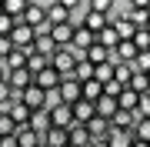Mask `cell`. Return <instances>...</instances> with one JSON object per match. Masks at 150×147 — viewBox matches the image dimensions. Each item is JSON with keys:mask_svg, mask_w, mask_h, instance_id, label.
I'll return each instance as SVG.
<instances>
[{"mask_svg": "<svg viewBox=\"0 0 150 147\" xmlns=\"http://www.w3.org/2000/svg\"><path fill=\"white\" fill-rule=\"evenodd\" d=\"M80 60H87L80 50H74V47H57V54L50 57V67H54L60 77H70V74H74V67L80 64Z\"/></svg>", "mask_w": 150, "mask_h": 147, "instance_id": "cell-1", "label": "cell"}, {"mask_svg": "<svg viewBox=\"0 0 150 147\" xmlns=\"http://www.w3.org/2000/svg\"><path fill=\"white\" fill-rule=\"evenodd\" d=\"M17 100H20L23 107H30L33 114H37V110H47V90H40L37 84H30L27 90H20V94H17Z\"/></svg>", "mask_w": 150, "mask_h": 147, "instance_id": "cell-2", "label": "cell"}, {"mask_svg": "<svg viewBox=\"0 0 150 147\" xmlns=\"http://www.w3.org/2000/svg\"><path fill=\"white\" fill-rule=\"evenodd\" d=\"M57 97H60V104H77V100H80V80H77L74 74L64 77L60 87H57Z\"/></svg>", "mask_w": 150, "mask_h": 147, "instance_id": "cell-3", "label": "cell"}, {"mask_svg": "<svg viewBox=\"0 0 150 147\" xmlns=\"http://www.w3.org/2000/svg\"><path fill=\"white\" fill-rule=\"evenodd\" d=\"M43 10H47V20L54 23H70V10H67V0H47L43 4Z\"/></svg>", "mask_w": 150, "mask_h": 147, "instance_id": "cell-4", "label": "cell"}, {"mask_svg": "<svg viewBox=\"0 0 150 147\" xmlns=\"http://www.w3.org/2000/svg\"><path fill=\"white\" fill-rule=\"evenodd\" d=\"M10 40H13V47L17 50H30L33 47V27H27L23 20H17V27L10 33Z\"/></svg>", "mask_w": 150, "mask_h": 147, "instance_id": "cell-5", "label": "cell"}, {"mask_svg": "<svg viewBox=\"0 0 150 147\" xmlns=\"http://www.w3.org/2000/svg\"><path fill=\"white\" fill-rule=\"evenodd\" d=\"M60 80H64V77H60L54 67H43L40 74H33V84H37L40 90H47V94H50V90H57V87H60Z\"/></svg>", "mask_w": 150, "mask_h": 147, "instance_id": "cell-6", "label": "cell"}, {"mask_svg": "<svg viewBox=\"0 0 150 147\" xmlns=\"http://www.w3.org/2000/svg\"><path fill=\"white\" fill-rule=\"evenodd\" d=\"M140 54V50L134 47V40H120L117 47H113V54H110V60L113 64H134V57Z\"/></svg>", "mask_w": 150, "mask_h": 147, "instance_id": "cell-7", "label": "cell"}, {"mask_svg": "<svg viewBox=\"0 0 150 147\" xmlns=\"http://www.w3.org/2000/svg\"><path fill=\"white\" fill-rule=\"evenodd\" d=\"M67 10H70V23L74 27H83L87 13H90V0H67Z\"/></svg>", "mask_w": 150, "mask_h": 147, "instance_id": "cell-8", "label": "cell"}, {"mask_svg": "<svg viewBox=\"0 0 150 147\" xmlns=\"http://www.w3.org/2000/svg\"><path fill=\"white\" fill-rule=\"evenodd\" d=\"M40 144L43 147H70V134H67V127H50L40 137Z\"/></svg>", "mask_w": 150, "mask_h": 147, "instance_id": "cell-9", "label": "cell"}, {"mask_svg": "<svg viewBox=\"0 0 150 147\" xmlns=\"http://www.w3.org/2000/svg\"><path fill=\"white\" fill-rule=\"evenodd\" d=\"M47 114H50V124H54V127H70V124H74V110H70V104H57V107H50Z\"/></svg>", "mask_w": 150, "mask_h": 147, "instance_id": "cell-10", "label": "cell"}, {"mask_svg": "<svg viewBox=\"0 0 150 147\" xmlns=\"http://www.w3.org/2000/svg\"><path fill=\"white\" fill-rule=\"evenodd\" d=\"M7 84H10L13 94H20V90H27L33 84V74L27 70V67H23V70H10V74H7Z\"/></svg>", "mask_w": 150, "mask_h": 147, "instance_id": "cell-11", "label": "cell"}, {"mask_svg": "<svg viewBox=\"0 0 150 147\" xmlns=\"http://www.w3.org/2000/svg\"><path fill=\"white\" fill-rule=\"evenodd\" d=\"M74 23H57V27H50V37H54V44L57 47H70L74 44Z\"/></svg>", "mask_w": 150, "mask_h": 147, "instance_id": "cell-12", "label": "cell"}, {"mask_svg": "<svg viewBox=\"0 0 150 147\" xmlns=\"http://www.w3.org/2000/svg\"><path fill=\"white\" fill-rule=\"evenodd\" d=\"M70 110H74V120H77V124H90V120L97 117V110H93V104L90 100H77V104H70Z\"/></svg>", "mask_w": 150, "mask_h": 147, "instance_id": "cell-13", "label": "cell"}, {"mask_svg": "<svg viewBox=\"0 0 150 147\" xmlns=\"http://www.w3.org/2000/svg\"><path fill=\"white\" fill-rule=\"evenodd\" d=\"M23 23H27V27H40V23H47V10H43V4H27V13L20 17Z\"/></svg>", "mask_w": 150, "mask_h": 147, "instance_id": "cell-14", "label": "cell"}, {"mask_svg": "<svg viewBox=\"0 0 150 147\" xmlns=\"http://www.w3.org/2000/svg\"><path fill=\"white\" fill-rule=\"evenodd\" d=\"M93 110H97V117H103V120H110L113 114L120 110V104H117V97H110V94H103L100 100L93 104Z\"/></svg>", "mask_w": 150, "mask_h": 147, "instance_id": "cell-15", "label": "cell"}, {"mask_svg": "<svg viewBox=\"0 0 150 147\" xmlns=\"http://www.w3.org/2000/svg\"><path fill=\"white\" fill-rule=\"evenodd\" d=\"M67 134H70V147H90V134H87V124H70L67 127Z\"/></svg>", "mask_w": 150, "mask_h": 147, "instance_id": "cell-16", "label": "cell"}, {"mask_svg": "<svg viewBox=\"0 0 150 147\" xmlns=\"http://www.w3.org/2000/svg\"><path fill=\"white\" fill-rule=\"evenodd\" d=\"M93 44H97V37H93V33L87 30V27H77V30H74V44H70L74 50H80V54H87V50H90Z\"/></svg>", "mask_w": 150, "mask_h": 147, "instance_id": "cell-17", "label": "cell"}, {"mask_svg": "<svg viewBox=\"0 0 150 147\" xmlns=\"http://www.w3.org/2000/svg\"><path fill=\"white\" fill-rule=\"evenodd\" d=\"M87 134H90V141H107V137H110V120L93 117L90 124H87Z\"/></svg>", "mask_w": 150, "mask_h": 147, "instance_id": "cell-18", "label": "cell"}, {"mask_svg": "<svg viewBox=\"0 0 150 147\" xmlns=\"http://www.w3.org/2000/svg\"><path fill=\"white\" fill-rule=\"evenodd\" d=\"M13 137H17V147H40V134H33L30 124L27 127H17Z\"/></svg>", "mask_w": 150, "mask_h": 147, "instance_id": "cell-19", "label": "cell"}, {"mask_svg": "<svg viewBox=\"0 0 150 147\" xmlns=\"http://www.w3.org/2000/svg\"><path fill=\"white\" fill-rule=\"evenodd\" d=\"M30 50H33V47H30ZM30 50H17V47H13V54L4 60V67H7V70H23V67H27V57H30Z\"/></svg>", "mask_w": 150, "mask_h": 147, "instance_id": "cell-20", "label": "cell"}, {"mask_svg": "<svg viewBox=\"0 0 150 147\" xmlns=\"http://www.w3.org/2000/svg\"><path fill=\"white\" fill-rule=\"evenodd\" d=\"M33 50H37V54L40 57H54L57 54V44H54V37H50V33H47V37H33Z\"/></svg>", "mask_w": 150, "mask_h": 147, "instance_id": "cell-21", "label": "cell"}, {"mask_svg": "<svg viewBox=\"0 0 150 147\" xmlns=\"http://www.w3.org/2000/svg\"><path fill=\"white\" fill-rule=\"evenodd\" d=\"M50 127H54V124H50V114H47V110H37V114L30 117V131H33V134H40V137H43Z\"/></svg>", "mask_w": 150, "mask_h": 147, "instance_id": "cell-22", "label": "cell"}, {"mask_svg": "<svg viewBox=\"0 0 150 147\" xmlns=\"http://www.w3.org/2000/svg\"><path fill=\"white\" fill-rule=\"evenodd\" d=\"M117 104H120V110H130V114H137V104H140V94H134L130 87H123V90H120V97H117Z\"/></svg>", "mask_w": 150, "mask_h": 147, "instance_id": "cell-23", "label": "cell"}, {"mask_svg": "<svg viewBox=\"0 0 150 147\" xmlns=\"http://www.w3.org/2000/svg\"><path fill=\"white\" fill-rule=\"evenodd\" d=\"M80 97H83V100H90V104H97V100L103 97V84H97V80L80 84Z\"/></svg>", "mask_w": 150, "mask_h": 147, "instance_id": "cell-24", "label": "cell"}, {"mask_svg": "<svg viewBox=\"0 0 150 147\" xmlns=\"http://www.w3.org/2000/svg\"><path fill=\"white\" fill-rule=\"evenodd\" d=\"M107 144L110 147H130V144H134V131H113V127H110Z\"/></svg>", "mask_w": 150, "mask_h": 147, "instance_id": "cell-25", "label": "cell"}, {"mask_svg": "<svg viewBox=\"0 0 150 147\" xmlns=\"http://www.w3.org/2000/svg\"><path fill=\"white\" fill-rule=\"evenodd\" d=\"M27 4L30 0H4V13L13 17V20H20V17L27 13Z\"/></svg>", "mask_w": 150, "mask_h": 147, "instance_id": "cell-26", "label": "cell"}, {"mask_svg": "<svg viewBox=\"0 0 150 147\" xmlns=\"http://www.w3.org/2000/svg\"><path fill=\"white\" fill-rule=\"evenodd\" d=\"M110 27L117 30V37H120V40H134V33H137V27H134V23L127 20V17H120V20H113Z\"/></svg>", "mask_w": 150, "mask_h": 147, "instance_id": "cell-27", "label": "cell"}, {"mask_svg": "<svg viewBox=\"0 0 150 147\" xmlns=\"http://www.w3.org/2000/svg\"><path fill=\"white\" fill-rule=\"evenodd\" d=\"M130 77H134V67H130V64H113V80H117L120 87H127Z\"/></svg>", "mask_w": 150, "mask_h": 147, "instance_id": "cell-28", "label": "cell"}, {"mask_svg": "<svg viewBox=\"0 0 150 147\" xmlns=\"http://www.w3.org/2000/svg\"><path fill=\"white\" fill-rule=\"evenodd\" d=\"M97 44H100V47H107V50H113V47L120 44V37H117V30H113V27H107V30H100V33H97Z\"/></svg>", "mask_w": 150, "mask_h": 147, "instance_id": "cell-29", "label": "cell"}, {"mask_svg": "<svg viewBox=\"0 0 150 147\" xmlns=\"http://www.w3.org/2000/svg\"><path fill=\"white\" fill-rule=\"evenodd\" d=\"M127 87L134 90V94H140V97H144V94H150V80H147V74H134Z\"/></svg>", "mask_w": 150, "mask_h": 147, "instance_id": "cell-30", "label": "cell"}, {"mask_svg": "<svg viewBox=\"0 0 150 147\" xmlns=\"http://www.w3.org/2000/svg\"><path fill=\"white\" fill-rule=\"evenodd\" d=\"M74 77H77V80H80V84L93 80V64H90V60H80V64L74 67Z\"/></svg>", "mask_w": 150, "mask_h": 147, "instance_id": "cell-31", "label": "cell"}, {"mask_svg": "<svg viewBox=\"0 0 150 147\" xmlns=\"http://www.w3.org/2000/svg\"><path fill=\"white\" fill-rule=\"evenodd\" d=\"M43 67H50V60H47V57H40L37 50H30V57H27V70H30V74H40Z\"/></svg>", "mask_w": 150, "mask_h": 147, "instance_id": "cell-32", "label": "cell"}, {"mask_svg": "<svg viewBox=\"0 0 150 147\" xmlns=\"http://www.w3.org/2000/svg\"><path fill=\"white\" fill-rule=\"evenodd\" d=\"M130 67H134V74H150V50H140Z\"/></svg>", "mask_w": 150, "mask_h": 147, "instance_id": "cell-33", "label": "cell"}, {"mask_svg": "<svg viewBox=\"0 0 150 147\" xmlns=\"http://www.w3.org/2000/svg\"><path fill=\"white\" fill-rule=\"evenodd\" d=\"M134 137L150 144V117H137V124H134Z\"/></svg>", "mask_w": 150, "mask_h": 147, "instance_id": "cell-34", "label": "cell"}, {"mask_svg": "<svg viewBox=\"0 0 150 147\" xmlns=\"http://www.w3.org/2000/svg\"><path fill=\"white\" fill-rule=\"evenodd\" d=\"M13 131H17V124L10 120V114L0 110V137H13Z\"/></svg>", "mask_w": 150, "mask_h": 147, "instance_id": "cell-35", "label": "cell"}, {"mask_svg": "<svg viewBox=\"0 0 150 147\" xmlns=\"http://www.w3.org/2000/svg\"><path fill=\"white\" fill-rule=\"evenodd\" d=\"M134 47L137 50H150V30H137L134 33Z\"/></svg>", "mask_w": 150, "mask_h": 147, "instance_id": "cell-36", "label": "cell"}, {"mask_svg": "<svg viewBox=\"0 0 150 147\" xmlns=\"http://www.w3.org/2000/svg\"><path fill=\"white\" fill-rule=\"evenodd\" d=\"M13 27H17V20H13V17L0 13V37H10V33H13Z\"/></svg>", "mask_w": 150, "mask_h": 147, "instance_id": "cell-37", "label": "cell"}, {"mask_svg": "<svg viewBox=\"0 0 150 147\" xmlns=\"http://www.w3.org/2000/svg\"><path fill=\"white\" fill-rule=\"evenodd\" d=\"M10 54H13V40L10 37H0V60H7Z\"/></svg>", "mask_w": 150, "mask_h": 147, "instance_id": "cell-38", "label": "cell"}, {"mask_svg": "<svg viewBox=\"0 0 150 147\" xmlns=\"http://www.w3.org/2000/svg\"><path fill=\"white\" fill-rule=\"evenodd\" d=\"M0 147H17V137H0Z\"/></svg>", "mask_w": 150, "mask_h": 147, "instance_id": "cell-39", "label": "cell"}, {"mask_svg": "<svg viewBox=\"0 0 150 147\" xmlns=\"http://www.w3.org/2000/svg\"><path fill=\"white\" fill-rule=\"evenodd\" d=\"M90 147H110L107 141H90Z\"/></svg>", "mask_w": 150, "mask_h": 147, "instance_id": "cell-40", "label": "cell"}, {"mask_svg": "<svg viewBox=\"0 0 150 147\" xmlns=\"http://www.w3.org/2000/svg\"><path fill=\"white\" fill-rule=\"evenodd\" d=\"M130 147H150L147 141H137V137H134V144H130Z\"/></svg>", "mask_w": 150, "mask_h": 147, "instance_id": "cell-41", "label": "cell"}, {"mask_svg": "<svg viewBox=\"0 0 150 147\" xmlns=\"http://www.w3.org/2000/svg\"><path fill=\"white\" fill-rule=\"evenodd\" d=\"M147 13H150V4H147Z\"/></svg>", "mask_w": 150, "mask_h": 147, "instance_id": "cell-42", "label": "cell"}, {"mask_svg": "<svg viewBox=\"0 0 150 147\" xmlns=\"http://www.w3.org/2000/svg\"><path fill=\"white\" fill-rule=\"evenodd\" d=\"M147 30H150V23H147Z\"/></svg>", "mask_w": 150, "mask_h": 147, "instance_id": "cell-43", "label": "cell"}, {"mask_svg": "<svg viewBox=\"0 0 150 147\" xmlns=\"http://www.w3.org/2000/svg\"><path fill=\"white\" fill-rule=\"evenodd\" d=\"M147 80H150V74H147Z\"/></svg>", "mask_w": 150, "mask_h": 147, "instance_id": "cell-44", "label": "cell"}, {"mask_svg": "<svg viewBox=\"0 0 150 147\" xmlns=\"http://www.w3.org/2000/svg\"><path fill=\"white\" fill-rule=\"evenodd\" d=\"M40 147H43V144H40Z\"/></svg>", "mask_w": 150, "mask_h": 147, "instance_id": "cell-45", "label": "cell"}]
</instances>
